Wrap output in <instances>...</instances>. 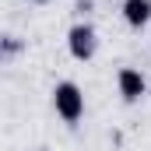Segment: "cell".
<instances>
[{
  "instance_id": "obj_2",
  "label": "cell",
  "mask_w": 151,
  "mask_h": 151,
  "mask_svg": "<svg viewBox=\"0 0 151 151\" xmlns=\"http://www.w3.org/2000/svg\"><path fill=\"white\" fill-rule=\"evenodd\" d=\"M67 49H70V56H74V60L88 63V60L95 56V49H99V35H95V28H91L88 21L70 25V32H67Z\"/></svg>"
},
{
  "instance_id": "obj_1",
  "label": "cell",
  "mask_w": 151,
  "mask_h": 151,
  "mask_svg": "<svg viewBox=\"0 0 151 151\" xmlns=\"http://www.w3.org/2000/svg\"><path fill=\"white\" fill-rule=\"evenodd\" d=\"M53 109H56V116H60L63 123L74 127L77 119L84 116V91L77 88L74 81H60V84L53 88Z\"/></svg>"
},
{
  "instance_id": "obj_5",
  "label": "cell",
  "mask_w": 151,
  "mask_h": 151,
  "mask_svg": "<svg viewBox=\"0 0 151 151\" xmlns=\"http://www.w3.org/2000/svg\"><path fill=\"white\" fill-rule=\"evenodd\" d=\"M18 49H21V42H18V39H14V35H4V56H14Z\"/></svg>"
},
{
  "instance_id": "obj_6",
  "label": "cell",
  "mask_w": 151,
  "mask_h": 151,
  "mask_svg": "<svg viewBox=\"0 0 151 151\" xmlns=\"http://www.w3.org/2000/svg\"><path fill=\"white\" fill-rule=\"evenodd\" d=\"M35 4H46V0H35Z\"/></svg>"
},
{
  "instance_id": "obj_3",
  "label": "cell",
  "mask_w": 151,
  "mask_h": 151,
  "mask_svg": "<svg viewBox=\"0 0 151 151\" xmlns=\"http://www.w3.org/2000/svg\"><path fill=\"white\" fill-rule=\"evenodd\" d=\"M116 88H119L123 102H141L144 91H148V81H144V74L137 67H119L116 70Z\"/></svg>"
},
{
  "instance_id": "obj_4",
  "label": "cell",
  "mask_w": 151,
  "mask_h": 151,
  "mask_svg": "<svg viewBox=\"0 0 151 151\" xmlns=\"http://www.w3.org/2000/svg\"><path fill=\"white\" fill-rule=\"evenodd\" d=\"M123 21L130 28H144L151 21V0H123Z\"/></svg>"
}]
</instances>
